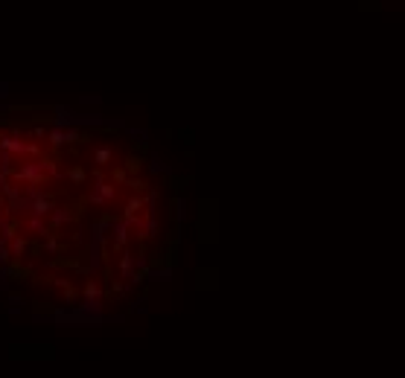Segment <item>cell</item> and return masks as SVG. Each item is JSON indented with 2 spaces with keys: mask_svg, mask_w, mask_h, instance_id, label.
Masks as SVG:
<instances>
[{
  "mask_svg": "<svg viewBox=\"0 0 405 378\" xmlns=\"http://www.w3.org/2000/svg\"><path fill=\"white\" fill-rule=\"evenodd\" d=\"M27 227H29V233H35V236H47L50 233L47 224H44V218H35V216H27Z\"/></svg>",
  "mask_w": 405,
  "mask_h": 378,
  "instance_id": "9",
  "label": "cell"
},
{
  "mask_svg": "<svg viewBox=\"0 0 405 378\" xmlns=\"http://www.w3.org/2000/svg\"><path fill=\"white\" fill-rule=\"evenodd\" d=\"M62 178H67V180H73V183H82L85 180V172L79 169V166H73V169H67V172H62Z\"/></svg>",
  "mask_w": 405,
  "mask_h": 378,
  "instance_id": "10",
  "label": "cell"
},
{
  "mask_svg": "<svg viewBox=\"0 0 405 378\" xmlns=\"http://www.w3.org/2000/svg\"><path fill=\"white\" fill-rule=\"evenodd\" d=\"M73 221V213L64 207H53V213H50V224H53V230H59V227L70 224Z\"/></svg>",
  "mask_w": 405,
  "mask_h": 378,
  "instance_id": "5",
  "label": "cell"
},
{
  "mask_svg": "<svg viewBox=\"0 0 405 378\" xmlns=\"http://www.w3.org/2000/svg\"><path fill=\"white\" fill-rule=\"evenodd\" d=\"M44 239H47V242H44L47 253H55V250H59V239H55V233H47Z\"/></svg>",
  "mask_w": 405,
  "mask_h": 378,
  "instance_id": "12",
  "label": "cell"
},
{
  "mask_svg": "<svg viewBox=\"0 0 405 378\" xmlns=\"http://www.w3.org/2000/svg\"><path fill=\"white\" fill-rule=\"evenodd\" d=\"M53 198L50 195H41V198H35L32 204H29V216H35V218H47L50 213H53Z\"/></svg>",
  "mask_w": 405,
  "mask_h": 378,
  "instance_id": "4",
  "label": "cell"
},
{
  "mask_svg": "<svg viewBox=\"0 0 405 378\" xmlns=\"http://www.w3.org/2000/svg\"><path fill=\"white\" fill-rule=\"evenodd\" d=\"M47 140H50V145L53 149H64V145H76V143H85V140H90L88 134H82V131H76V128H50L47 131Z\"/></svg>",
  "mask_w": 405,
  "mask_h": 378,
  "instance_id": "3",
  "label": "cell"
},
{
  "mask_svg": "<svg viewBox=\"0 0 405 378\" xmlns=\"http://www.w3.org/2000/svg\"><path fill=\"white\" fill-rule=\"evenodd\" d=\"M114 195H117V189L111 186V183H105L102 172H93V186H90V192H88L90 204H93V207H111V204H114Z\"/></svg>",
  "mask_w": 405,
  "mask_h": 378,
  "instance_id": "1",
  "label": "cell"
},
{
  "mask_svg": "<svg viewBox=\"0 0 405 378\" xmlns=\"http://www.w3.org/2000/svg\"><path fill=\"white\" fill-rule=\"evenodd\" d=\"M0 149L9 152V154H32V157H41V145L29 143L24 137H15V134H0Z\"/></svg>",
  "mask_w": 405,
  "mask_h": 378,
  "instance_id": "2",
  "label": "cell"
},
{
  "mask_svg": "<svg viewBox=\"0 0 405 378\" xmlns=\"http://www.w3.org/2000/svg\"><path fill=\"white\" fill-rule=\"evenodd\" d=\"M93 163H97L99 169H102V166H108V163H114V149H111V145H97V149H93Z\"/></svg>",
  "mask_w": 405,
  "mask_h": 378,
  "instance_id": "6",
  "label": "cell"
},
{
  "mask_svg": "<svg viewBox=\"0 0 405 378\" xmlns=\"http://www.w3.org/2000/svg\"><path fill=\"white\" fill-rule=\"evenodd\" d=\"M3 207H6V201H3V195H0V209H3Z\"/></svg>",
  "mask_w": 405,
  "mask_h": 378,
  "instance_id": "17",
  "label": "cell"
},
{
  "mask_svg": "<svg viewBox=\"0 0 405 378\" xmlns=\"http://www.w3.org/2000/svg\"><path fill=\"white\" fill-rule=\"evenodd\" d=\"M9 247H6V242H3V239H0V265H3V262H9Z\"/></svg>",
  "mask_w": 405,
  "mask_h": 378,
  "instance_id": "14",
  "label": "cell"
},
{
  "mask_svg": "<svg viewBox=\"0 0 405 378\" xmlns=\"http://www.w3.org/2000/svg\"><path fill=\"white\" fill-rule=\"evenodd\" d=\"M0 239H3V242H12V239H15V224H12V218H6V216H0Z\"/></svg>",
  "mask_w": 405,
  "mask_h": 378,
  "instance_id": "8",
  "label": "cell"
},
{
  "mask_svg": "<svg viewBox=\"0 0 405 378\" xmlns=\"http://www.w3.org/2000/svg\"><path fill=\"white\" fill-rule=\"evenodd\" d=\"M120 277L128 279V282L134 277V256H131V253H123V256H120Z\"/></svg>",
  "mask_w": 405,
  "mask_h": 378,
  "instance_id": "7",
  "label": "cell"
},
{
  "mask_svg": "<svg viewBox=\"0 0 405 378\" xmlns=\"http://www.w3.org/2000/svg\"><path fill=\"white\" fill-rule=\"evenodd\" d=\"M163 169H166V166H163V163L155 157V160H152V172H163Z\"/></svg>",
  "mask_w": 405,
  "mask_h": 378,
  "instance_id": "16",
  "label": "cell"
},
{
  "mask_svg": "<svg viewBox=\"0 0 405 378\" xmlns=\"http://www.w3.org/2000/svg\"><path fill=\"white\" fill-rule=\"evenodd\" d=\"M27 250V242H24V239H18V236H15V239H12V256H21V253Z\"/></svg>",
  "mask_w": 405,
  "mask_h": 378,
  "instance_id": "11",
  "label": "cell"
},
{
  "mask_svg": "<svg viewBox=\"0 0 405 378\" xmlns=\"http://www.w3.org/2000/svg\"><path fill=\"white\" fill-rule=\"evenodd\" d=\"M128 186H131V189H137V192H140V189H146V183H143V180H140V178H131V180H128Z\"/></svg>",
  "mask_w": 405,
  "mask_h": 378,
  "instance_id": "15",
  "label": "cell"
},
{
  "mask_svg": "<svg viewBox=\"0 0 405 378\" xmlns=\"http://www.w3.org/2000/svg\"><path fill=\"white\" fill-rule=\"evenodd\" d=\"M137 169H140V157H134V154L126 157V172H137Z\"/></svg>",
  "mask_w": 405,
  "mask_h": 378,
  "instance_id": "13",
  "label": "cell"
}]
</instances>
